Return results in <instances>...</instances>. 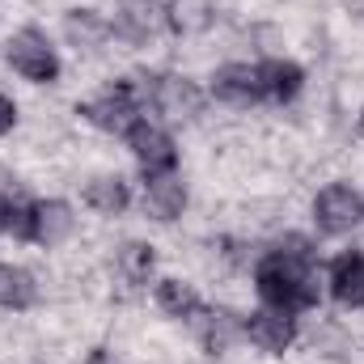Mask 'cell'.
<instances>
[{"label": "cell", "instance_id": "6da1fadb", "mask_svg": "<svg viewBox=\"0 0 364 364\" xmlns=\"http://www.w3.org/2000/svg\"><path fill=\"white\" fill-rule=\"evenodd\" d=\"M255 284H259V296L272 309H284V314H296V309L318 305V267H314L309 242L305 237L279 242L272 255L259 259Z\"/></svg>", "mask_w": 364, "mask_h": 364}, {"label": "cell", "instance_id": "7a4b0ae2", "mask_svg": "<svg viewBox=\"0 0 364 364\" xmlns=\"http://www.w3.org/2000/svg\"><path fill=\"white\" fill-rule=\"evenodd\" d=\"M77 114H85L93 127H102V132L127 136V132L140 123V90H136L132 81H119V85H110L102 97L85 102Z\"/></svg>", "mask_w": 364, "mask_h": 364}, {"label": "cell", "instance_id": "3957f363", "mask_svg": "<svg viewBox=\"0 0 364 364\" xmlns=\"http://www.w3.org/2000/svg\"><path fill=\"white\" fill-rule=\"evenodd\" d=\"M4 55H9L13 73H21V77L34 81V85H51V81L60 77V60H55L47 34H38V30H21V34H13Z\"/></svg>", "mask_w": 364, "mask_h": 364}, {"label": "cell", "instance_id": "277c9868", "mask_svg": "<svg viewBox=\"0 0 364 364\" xmlns=\"http://www.w3.org/2000/svg\"><path fill=\"white\" fill-rule=\"evenodd\" d=\"M314 220H318V229H322V233H331V237L352 233L356 225H364L360 191H352V186H343V182L326 186V191L318 195V203H314Z\"/></svg>", "mask_w": 364, "mask_h": 364}, {"label": "cell", "instance_id": "5b68a950", "mask_svg": "<svg viewBox=\"0 0 364 364\" xmlns=\"http://www.w3.org/2000/svg\"><path fill=\"white\" fill-rule=\"evenodd\" d=\"M127 149H132V157L140 161V170H144L149 178L170 174L174 161H178V149H174L170 132H161V127H153V123H136V127L127 132Z\"/></svg>", "mask_w": 364, "mask_h": 364}, {"label": "cell", "instance_id": "8992f818", "mask_svg": "<svg viewBox=\"0 0 364 364\" xmlns=\"http://www.w3.org/2000/svg\"><path fill=\"white\" fill-rule=\"evenodd\" d=\"M246 339L259 348V352H272V356H279V352H288L292 348V339H296V326H292V318L284 314V309H259V314H250L246 318Z\"/></svg>", "mask_w": 364, "mask_h": 364}, {"label": "cell", "instance_id": "52a82bcc", "mask_svg": "<svg viewBox=\"0 0 364 364\" xmlns=\"http://www.w3.org/2000/svg\"><path fill=\"white\" fill-rule=\"evenodd\" d=\"M212 93L229 106H255L263 97V77L259 68L250 64H225L216 77H212Z\"/></svg>", "mask_w": 364, "mask_h": 364}, {"label": "cell", "instance_id": "ba28073f", "mask_svg": "<svg viewBox=\"0 0 364 364\" xmlns=\"http://www.w3.org/2000/svg\"><path fill=\"white\" fill-rule=\"evenodd\" d=\"M331 292L339 305L364 309V250H348L331 263Z\"/></svg>", "mask_w": 364, "mask_h": 364}, {"label": "cell", "instance_id": "9c48e42d", "mask_svg": "<svg viewBox=\"0 0 364 364\" xmlns=\"http://www.w3.org/2000/svg\"><path fill=\"white\" fill-rule=\"evenodd\" d=\"M149 97H153V106H157L161 114H170V119H191V114L199 110V102H203V93L195 90L191 81H182V77H157Z\"/></svg>", "mask_w": 364, "mask_h": 364}, {"label": "cell", "instance_id": "30bf717a", "mask_svg": "<svg viewBox=\"0 0 364 364\" xmlns=\"http://www.w3.org/2000/svg\"><path fill=\"white\" fill-rule=\"evenodd\" d=\"M73 225H77V216H73V208H68L64 199H43V203H34V242H38V246H60V242L73 233Z\"/></svg>", "mask_w": 364, "mask_h": 364}, {"label": "cell", "instance_id": "8fae6325", "mask_svg": "<svg viewBox=\"0 0 364 364\" xmlns=\"http://www.w3.org/2000/svg\"><path fill=\"white\" fill-rule=\"evenodd\" d=\"M246 335V322L233 314V309H208L203 314V326H199V339L212 356H225L237 339Z\"/></svg>", "mask_w": 364, "mask_h": 364}, {"label": "cell", "instance_id": "7c38bea8", "mask_svg": "<svg viewBox=\"0 0 364 364\" xmlns=\"http://www.w3.org/2000/svg\"><path fill=\"white\" fill-rule=\"evenodd\" d=\"M182 208H186V186L170 174H157L144 191V212L157 216V220H178Z\"/></svg>", "mask_w": 364, "mask_h": 364}, {"label": "cell", "instance_id": "4fadbf2b", "mask_svg": "<svg viewBox=\"0 0 364 364\" xmlns=\"http://www.w3.org/2000/svg\"><path fill=\"white\" fill-rule=\"evenodd\" d=\"M64 34H68V43L77 51H97L106 43V34H110V21L102 13H93V9H73L64 17Z\"/></svg>", "mask_w": 364, "mask_h": 364}, {"label": "cell", "instance_id": "5bb4252c", "mask_svg": "<svg viewBox=\"0 0 364 364\" xmlns=\"http://www.w3.org/2000/svg\"><path fill=\"white\" fill-rule=\"evenodd\" d=\"M259 77H263V97H272V102H292V97L301 93V85H305V73H301L292 60H272V64H263Z\"/></svg>", "mask_w": 364, "mask_h": 364}, {"label": "cell", "instance_id": "9a60e30c", "mask_svg": "<svg viewBox=\"0 0 364 364\" xmlns=\"http://www.w3.org/2000/svg\"><path fill=\"white\" fill-rule=\"evenodd\" d=\"M85 203L93 212H102V216H119L132 203V191H127V182L119 174H102V178H93L85 186Z\"/></svg>", "mask_w": 364, "mask_h": 364}, {"label": "cell", "instance_id": "2e32d148", "mask_svg": "<svg viewBox=\"0 0 364 364\" xmlns=\"http://www.w3.org/2000/svg\"><path fill=\"white\" fill-rule=\"evenodd\" d=\"M38 296L30 272L13 267V263H0V309H30Z\"/></svg>", "mask_w": 364, "mask_h": 364}, {"label": "cell", "instance_id": "e0dca14e", "mask_svg": "<svg viewBox=\"0 0 364 364\" xmlns=\"http://www.w3.org/2000/svg\"><path fill=\"white\" fill-rule=\"evenodd\" d=\"M157 305L170 318H191V314H199V292L182 279H161L157 284Z\"/></svg>", "mask_w": 364, "mask_h": 364}, {"label": "cell", "instance_id": "ac0fdd59", "mask_svg": "<svg viewBox=\"0 0 364 364\" xmlns=\"http://www.w3.org/2000/svg\"><path fill=\"white\" fill-rule=\"evenodd\" d=\"M153 263H157V255H153V246H144V242H127L123 250H119V272L127 284H144L149 275H153Z\"/></svg>", "mask_w": 364, "mask_h": 364}, {"label": "cell", "instance_id": "d6986e66", "mask_svg": "<svg viewBox=\"0 0 364 364\" xmlns=\"http://www.w3.org/2000/svg\"><path fill=\"white\" fill-rule=\"evenodd\" d=\"M0 216H4V233L34 242V203L26 199H0Z\"/></svg>", "mask_w": 364, "mask_h": 364}, {"label": "cell", "instance_id": "ffe728a7", "mask_svg": "<svg viewBox=\"0 0 364 364\" xmlns=\"http://www.w3.org/2000/svg\"><path fill=\"white\" fill-rule=\"evenodd\" d=\"M13 123H17V106H13V97H4V93H0V136H4V132H13Z\"/></svg>", "mask_w": 364, "mask_h": 364}, {"label": "cell", "instance_id": "44dd1931", "mask_svg": "<svg viewBox=\"0 0 364 364\" xmlns=\"http://www.w3.org/2000/svg\"><path fill=\"white\" fill-rule=\"evenodd\" d=\"M85 364H114V360H110L106 352H93V356H90V360H85Z\"/></svg>", "mask_w": 364, "mask_h": 364}, {"label": "cell", "instance_id": "7402d4cb", "mask_svg": "<svg viewBox=\"0 0 364 364\" xmlns=\"http://www.w3.org/2000/svg\"><path fill=\"white\" fill-rule=\"evenodd\" d=\"M144 4H153V9H174V0H144Z\"/></svg>", "mask_w": 364, "mask_h": 364}, {"label": "cell", "instance_id": "603a6c76", "mask_svg": "<svg viewBox=\"0 0 364 364\" xmlns=\"http://www.w3.org/2000/svg\"><path fill=\"white\" fill-rule=\"evenodd\" d=\"M360 140H364V110H360Z\"/></svg>", "mask_w": 364, "mask_h": 364}, {"label": "cell", "instance_id": "cb8c5ba5", "mask_svg": "<svg viewBox=\"0 0 364 364\" xmlns=\"http://www.w3.org/2000/svg\"><path fill=\"white\" fill-rule=\"evenodd\" d=\"M0 233H4V216H0Z\"/></svg>", "mask_w": 364, "mask_h": 364}]
</instances>
